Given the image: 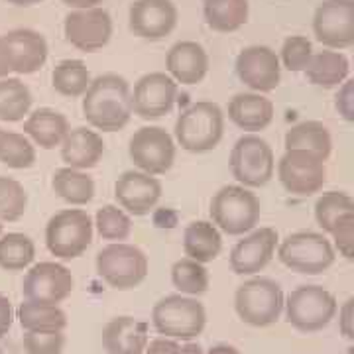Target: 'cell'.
Segmentation results:
<instances>
[{"mask_svg":"<svg viewBox=\"0 0 354 354\" xmlns=\"http://www.w3.org/2000/svg\"><path fill=\"white\" fill-rule=\"evenodd\" d=\"M223 250L221 230L211 221H193L183 232V252L185 258L195 262H213Z\"/></svg>","mask_w":354,"mask_h":354,"instance_id":"4316f807","label":"cell"},{"mask_svg":"<svg viewBox=\"0 0 354 354\" xmlns=\"http://www.w3.org/2000/svg\"><path fill=\"white\" fill-rule=\"evenodd\" d=\"M148 268V256L127 242H113L97 254V272L113 290H134L146 279Z\"/></svg>","mask_w":354,"mask_h":354,"instance_id":"9c48e42d","label":"cell"},{"mask_svg":"<svg viewBox=\"0 0 354 354\" xmlns=\"http://www.w3.org/2000/svg\"><path fill=\"white\" fill-rule=\"evenodd\" d=\"M32 106V93L18 77L0 79V120L18 122Z\"/></svg>","mask_w":354,"mask_h":354,"instance_id":"d6a6232c","label":"cell"},{"mask_svg":"<svg viewBox=\"0 0 354 354\" xmlns=\"http://www.w3.org/2000/svg\"><path fill=\"white\" fill-rule=\"evenodd\" d=\"M12 73V67H10V59H8V51L4 46V39L0 36V79L8 77Z\"/></svg>","mask_w":354,"mask_h":354,"instance_id":"c3c4849f","label":"cell"},{"mask_svg":"<svg viewBox=\"0 0 354 354\" xmlns=\"http://www.w3.org/2000/svg\"><path fill=\"white\" fill-rule=\"evenodd\" d=\"M114 197L122 211L134 216L150 215L162 199V183L144 171H124L114 183Z\"/></svg>","mask_w":354,"mask_h":354,"instance_id":"ffe728a7","label":"cell"},{"mask_svg":"<svg viewBox=\"0 0 354 354\" xmlns=\"http://www.w3.org/2000/svg\"><path fill=\"white\" fill-rule=\"evenodd\" d=\"M354 353V348H348V354H353Z\"/></svg>","mask_w":354,"mask_h":354,"instance_id":"db71d44e","label":"cell"},{"mask_svg":"<svg viewBox=\"0 0 354 354\" xmlns=\"http://www.w3.org/2000/svg\"><path fill=\"white\" fill-rule=\"evenodd\" d=\"M225 134V114L213 101L193 102L176 122L177 144L191 153L215 150Z\"/></svg>","mask_w":354,"mask_h":354,"instance_id":"7a4b0ae2","label":"cell"},{"mask_svg":"<svg viewBox=\"0 0 354 354\" xmlns=\"http://www.w3.org/2000/svg\"><path fill=\"white\" fill-rule=\"evenodd\" d=\"M64 346V330H26L24 351L28 354H62Z\"/></svg>","mask_w":354,"mask_h":354,"instance_id":"b9f144b4","label":"cell"},{"mask_svg":"<svg viewBox=\"0 0 354 354\" xmlns=\"http://www.w3.org/2000/svg\"><path fill=\"white\" fill-rule=\"evenodd\" d=\"M0 132H2V128H0Z\"/></svg>","mask_w":354,"mask_h":354,"instance_id":"9f6ffc18","label":"cell"},{"mask_svg":"<svg viewBox=\"0 0 354 354\" xmlns=\"http://www.w3.org/2000/svg\"><path fill=\"white\" fill-rule=\"evenodd\" d=\"M8 51V59L12 73L32 75L39 71L48 62V41L46 38L30 28H18L2 36Z\"/></svg>","mask_w":354,"mask_h":354,"instance_id":"44dd1931","label":"cell"},{"mask_svg":"<svg viewBox=\"0 0 354 354\" xmlns=\"http://www.w3.org/2000/svg\"><path fill=\"white\" fill-rule=\"evenodd\" d=\"M146 354H183L181 351V344L174 339H153L152 342H148V346H146Z\"/></svg>","mask_w":354,"mask_h":354,"instance_id":"bcb514c9","label":"cell"},{"mask_svg":"<svg viewBox=\"0 0 354 354\" xmlns=\"http://www.w3.org/2000/svg\"><path fill=\"white\" fill-rule=\"evenodd\" d=\"M22 130L26 136H30L38 144L39 148L53 150V148L62 146V142L71 128H69V120L65 118V114L55 109L44 106V109L34 111L26 118Z\"/></svg>","mask_w":354,"mask_h":354,"instance_id":"484cf974","label":"cell"},{"mask_svg":"<svg viewBox=\"0 0 354 354\" xmlns=\"http://www.w3.org/2000/svg\"><path fill=\"white\" fill-rule=\"evenodd\" d=\"M313 55V44L305 36H290L281 46V64L293 73L305 71Z\"/></svg>","mask_w":354,"mask_h":354,"instance_id":"60d3db41","label":"cell"},{"mask_svg":"<svg viewBox=\"0 0 354 354\" xmlns=\"http://www.w3.org/2000/svg\"><path fill=\"white\" fill-rule=\"evenodd\" d=\"M93 218L83 209H65L51 216L46 227V246L59 260H75L93 242Z\"/></svg>","mask_w":354,"mask_h":354,"instance_id":"ba28073f","label":"cell"},{"mask_svg":"<svg viewBox=\"0 0 354 354\" xmlns=\"http://www.w3.org/2000/svg\"><path fill=\"white\" fill-rule=\"evenodd\" d=\"M73 288L75 279L69 268L57 262H39L32 266L24 276L22 295L26 301L59 305L71 295Z\"/></svg>","mask_w":354,"mask_h":354,"instance_id":"4fadbf2b","label":"cell"},{"mask_svg":"<svg viewBox=\"0 0 354 354\" xmlns=\"http://www.w3.org/2000/svg\"><path fill=\"white\" fill-rule=\"evenodd\" d=\"M51 187L57 193V197H62L69 205H87L95 197V181L93 177L73 167H62L53 174L51 179Z\"/></svg>","mask_w":354,"mask_h":354,"instance_id":"4dcf8cb0","label":"cell"},{"mask_svg":"<svg viewBox=\"0 0 354 354\" xmlns=\"http://www.w3.org/2000/svg\"><path fill=\"white\" fill-rule=\"evenodd\" d=\"M278 258L291 272L304 276H319L335 264V248L321 232H293L278 246Z\"/></svg>","mask_w":354,"mask_h":354,"instance_id":"52a82bcc","label":"cell"},{"mask_svg":"<svg viewBox=\"0 0 354 354\" xmlns=\"http://www.w3.org/2000/svg\"><path fill=\"white\" fill-rule=\"evenodd\" d=\"M313 32L329 50H346L354 44V0H323L313 16Z\"/></svg>","mask_w":354,"mask_h":354,"instance_id":"5bb4252c","label":"cell"},{"mask_svg":"<svg viewBox=\"0 0 354 354\" xmlns=\"http://www.w3.org/2000/svg\"><path fill=\"white\" fill-rule=\"evenodd\" d=\"M36 258V246L22 232H8L0 236V268L6 272H22Z\"/></svg>","mask_w":354,"mask_h":354,"instance_id":"e575fe53","label":"cell"},{"mask_svg":"<svg viewBox=\"0 0 354 354\" xmlns=\"http://www.w3.org/2000/svg\"><path fill=\"white\" fill-rule=\"evenodd\" d=\"M18 321L24 330H64L67 315L59 305L24 301L18 307Z\"/></svg>","mask_w":354,"mask_h":354,"instance_id":"836d02e7","label":"cell"},{"mask_svg":"<svg viewBox=\"0 0 354 354\" xmlns=\"http://www.w3.org/2000/svg\"><path fill=\"white\" fill-rule=\"evenodd\" d=\"M97 232L101 234V239L113 242L127 241L132 232V221L128 216L127 211L118 209L116 205H104L97 211L95 223Z\"/></svg>","mask_w":354,"mask_h":354,"instance_id":"f35d334b","label":"cell"},{"mask_svg":"<svg viewBox=\"0 0 354 354\" xmlns=\"http://www.w3.org/2000/svg\"><path fill=\"white\" fill-rule=\"evenodd\" d=\"M165 67L176 83L199 85L209 71V55L197 41H177L167 51Z\"/></svg>","mask_w":354,"mask_h":354,"instance_id":"7402d4cb","label":"cell"},{"mask_svg":"<svg viewBox=\"0 0 354 354\" xmlns=\"http://www.w3.org/2000/svg\"><path fill=\"white\" fill-rule=\"evenodd\" d=\"M62 2L73 10H85V8H95L97 4H101L102 0H62Z\"/></svg>","mask_w":354,"mask_h":354,"instance_id":"681fc988","label":"cell"},{"mask_svg":"<svg viewBox=\"0 0 354 354\" xmlns=\"http://www.w3.org/2000/svg\"><path fill=\"white\" fill-rule=\"evenodd\" d=\"M203 12L211 30L230 34L248 22L250 4L248 0H205Z\"/></svg>","mask_w":354,"mask_h":354,"instance_id":"f546056e","label":"cell"},{"mask_svg":"<svg viewBox=\"0 0 354 354\" xmlns=\"http://www.w3.org/2000/svg\"><path fill=\"white\" fill-rule=\"evenodd\" d=\"M304 73L317 87L335 88L348 79L351 64L341 51L325 50L311 55V62L307 64Z\"/></svg>","mask_w":354,"mask_h":354,"instance_id":"83f0119b","label":"cell"},{"mask_svg":"<svg viewBox=\"0 0 354 354\" xmlns=\"http://www.w3.org/2000/svg\"><path fill=\"white\" fill-rule=\"evenodd\" d=\"M339 329H341L342 337L353 341L354 339V299L348 297L342 307L339 309Z\"/></svg>","mask_w":354,"mask_h":354,"instance_id":"f6af8a7d","label":"cell"},{"mask_svg":"<svg viewBox=\"0 0 354 354\" xmlns=\"http://www.w3.org/2000/svg\"><path fill=\"white\" fill-rule=\"evenodd\" d=\"M335 106L344 120L353 122L354 120V81L346 79L339 88L337 97H335Z\"/></svg>","mask_w":354,"mask_h":354,"instance_id":"ee69618b","label":"cell"},{"mask_svg":"<svg viewBox=\"0 0 354 354\" xmlns=\"http://www.w3.org/2000/svg\"><path fill=\"white\" fill-rule=\"evenodd\" d=\"M152 323L160 335L174 341H193L205 329L207 311L197 299L183 293L165 295L153 305Z\"/></svg>","mask_w":354,"mask_h":354,"instance_id":"277c9868","label":"cell"},{"mask_svg":"<svg viewBox=\"0 0 354 354\" xmlns=\"http://www.w3.org/2000/svg\"><path fill=\"white\" fill-rule=\"evenodd\" d=\"M278 179L283 189L297 195L309 197L323 189L327 181L325 160L305 150H286L278 162Z\"/></svg>","mask_w":354,"mask_h":354,"instance_id":"7c38bea8","label":"cell"},{"mask_svg":"<svg viewBox=\"0 0 354 354\" xmlns=\"http://www.w3.org/2000/svg\"><path fill=\"white\" fill-rule=\"evenodd\" d=\"M276 158L272 146L258 134H244L230 152V171L242 187H264L272 181Z\"/></svg>","mask_w":354,"mask_h":354,"instance_id":"30bf717a","label":"cell"},{"mask_svg":"<svg viewBox=\"0 0 354 354\" xmlns=\"http://www.w3.org/2000/svg\"><path fill=\"white\" fill-rule=\"evenodd\" d=\"M278 230L272 227L254 228L230 250V270L236 276H254L272 262L278 248Z\"/></svg>","mask_w":354,"mask_h":354,"instance_id":"ac0fdd59","label":"cell"},{"mask_svg":"<svg viewBox=\"0 0 354 354\" xmlns=\"http://www.w3.org/2000/svg\"><path fill=\"white\" fill-rule=\"evenodd\" d=\"M91 81L93 79H91L87 65L81 59H64L53 67V73H51L53 88L69 99L83 97Z\"/></svg>","mask_w":354,"mask_h":354,"instance_id":"1f68e13d","label":"cell"},{"mask_svg":"<svg viewBox=\"0 0 354 354\" xmlns=\"http://www.w3.org/2000/svg\"><path fill=\"white\" fill-rule=\"evenodd\" d=\"M28 209V193L20 181L0 176V221L14 223L22 218Z\"/></svg>","mask_w":354,"mask_h":354,"instance_id":"ab89813d","label":"cell"},{"mask_svg":"<svg viewBox=\"0 0 354 354\" xmlns=\"http://www.w3.org/2000/svg\"><path fill=\"white\" fill-rule=\"evenodd\" d=\"M0 354H2V351H0Z\"/></svg>","mask_w":354,"mask_h":354,"instance_id":"6f0895ef","label":"cell"},{"mask_svg":"<svg viewBox=\"0 0 354 354\" xmlns=\"http://www.w3.org/2000/svg\"><path fill=\"white\" fill-rule=\"evenodd\" d=\"M0 234H2V221H0Z\"/></svg>","mask_w":354,"mask_h":354,"instance_id":"11a10c76","label":"cell"},{"mask_svg":"<svg viewBox=\"0 0 354 354\" xmlns=\"http://www.w3.org/2000/svg\"><path fill=\"white\" fill-rule=\"evenodd\" d=\"M0 162L12 169H28L36 164V148L26 134L0 132Z\"/></svg>","mask_w":354,"mask_h":354,"instance_id":"d590c367","label":"cell"},{"mask_svg":"<svg viewBox=\"0 0 354 354\" xmlns=\"http://www.w3.org/2000/svg\"><path fill=\"white\" fill-rule=\"evenodd\" d=\"M6 2H10L14 6H34V4H39L41 0H6Z\"/></svg>","mask_w":354,"mask_h":354,"instance_id":"f5cc1de1","label":"cell"},{"mask_svg":"<svg viewBox=\"0 0 354 354\" xmlns=\"http://www.w3.org/2000/svg\"><path fill=\"white\" fill-rule=\"evenodd\" d=\"M14 321V311H12V304L6 295L0 293V339L10 330Z\"/></svg>","mask_w":354,"mask_h":354,"instance_id":"7dc6e473","label":"cell"},{"mask_svg":"<svg viewBox=\"0 0 354 354\" xmlns=\"http://www.w3.org/2000/svg\"><path fill=\"white\" fill-rule=\"evenodd\" d=\"M205 354H241V351L230 344H216V346H211Z\"/></svg>","mask_w":354,"mask_h":354,"instance_id":"f907efd6","label":"cell"},{"mask_svg":"<svg viewBox=\"0 0 354 354\" xmlns=\"http://www.w3.org/2000/svg\"><path fill=\"white\" fill-rule=\"evenodd\" d=\"M177 6L174 0H134L130 6V30L134 36L158 41L169 36L177 26Z\"/></svg>","mask_w":354,"mask_h":354,"instance_id":"d6986e66","label":"cell"},{"mask_svg":"<svg viewBox=\"0 0 354 354\" xmlns=\"http://www.w3.org/2000/svg\"><path fill=\"white\" fill-rule=\"evenodd\" d=\"M102 346L109 354H142L148 346V325L134 317H114L102 329Z\"/></svg>","mask_w":354,"mask_h":354,"instance_id":"603a6c76","label":"cell"},{"mask_svg":"<svg viewBox=\"0 0 354 354\" xmlns=\"http://www.w3.org/2000/svg\"><path fill=\"white\" fill-rule=\"evenodd\" d=\"M181 351L183 354H203V348L197 344V342L187 341L185 344H181Z\"/></svg>","mask_w":354,"mask_h":354,"instance_id":"816d5d0a","label":"cell"},{"mask_svg":"<svg viewBox=\"0 0 354 354\" xmlns=\"http://www.w3.org/2000/svg\"><path fill=\"white\" fill-rule=\"evenodd\" d=\"M286 150H305L327 162L333 150L329 128L317 120H304L291 127L286 134Z\"/></svg>","mask_w":354,"mask_h":354,"instance_id":"f1b7e54d","label":"cell"},{"mask_svg":"<svg viewBox=\"0 0 354 354\" xmlns=\"http://www.w3.org/2000/svg\"><path fill=\"white\" fill-rule=\"evenodd\" d=\"M211 223L228 236H242L260 223V199L248 187L225 185L211 199Z\"/></svg>","mask_w":354,"mask_h":354,"instance_id":"3957f363","label":"cell"},{"mask_svg":"<svg viewBox=\"0 0 354 354\" xmlns=\"http://www.w3.org/2000/svg\"><path fill=\"white\" fill-rule=\"evenodd\" d=\"M65 39L79 51L93 53L102 50L113 36V18L104 8L71 10L64 22Z\"/></svg>","mask_w":354,"mask_h":354,"instance_id":"2e32d148","label":"cell"},{"mask_svg":"<svg viewBox=\"0 0 354 354\" xmlns=\"http://www.w3.org/2000/svg\"><path fill=\"white\" fill-rule=\"evenodd\" d=\"M128 153L140 171L164 176L176 162V142L165 128L144 127L132 134Z\"/></svg>","mask_w":354,"mask_h":354,"instance_id":"8fae6325","label":"cell"},{"mask_svg":"<svg viewBox=\"0 0 354 354\" xmlns=\"http://www.w3.org/2000/svg\"><path fill=\"white\" fill-rule=\"evenodd\" d=\"M236 75L254 93H272L281 81V65L276 51L268 46H248L236 57Z\"/></svg>","mask_w":354,"mask_h":354,"instance_id":"e0dca14e","label":"cell"},{"mask_svg":"<svg viewBox=\"0 0 354 354\" xmlns=\"http://www.w3.org/2000/svg\"><path fill=\"white\" fill-rule=\"evenodd\" d=\"M171 283L185 295H201L209 290V272L201 262L181 258L171 266Z\"/></svg>","mask_w":354,"mask_h":354,"instance_id":"8d00e7d4","label":"cell"},{"mask_svg":"<svg viewBox=\"0 0 354 354\" xmlns=\"http://www.w3.org/2000/svg\"><path fill=\"white\" fill-rule=\"evenodd\" d=\"M348 213H354V201L342 191H327L315 203V221L325 232H330L335 223Z\"/></svg>","mask_w":354,"mask_h":354,"instance_id":"74e56055","label":"cell"},{"mask_svg":"<svg viewBox=\"0 0 354 354\" xmlns=\"http://www.w3.org/2000/svg\"><path fill=\"white\" fill-rule=\"evenodd\" d=\"M335 241V246L341 256H344L346 260H353L354 258V213H348L342 218H339L335 223V227L330 228L329 232Z\"/></svg>","mask_w":354,"mask_h":354,"instance_id":"7bdbcfd3","label":"cell"},{"mask_svg":"<svg viewBox=\"0 0 354 354\" xmlns=\"http://www.w3.org/2000/svg\"><path fill=\"white\" fill-rule=\"evenodd\" d=\"M62 160L73 169H91L101 162L104 153V142L101 134L87 127H77L67 132L62 142Z\"/></svg>","mask_w":354,"mask_h":354,"instance_id":"cb8c5ba5","label":"cell"},{"mask_svg":"<svg viewBox=\"0 0 354 354\" xmlns=\"http://www.w3.org/2000/svg\"><path fill=\"white\" fill-rule=\"evenodd\" d=\"M228 118L246 132H260L274 120V102L260 93H239L228 102Z\"/></svg>","mask_w":354,"mask_h":354,"instance_id":"d4e9b609","label":"cell"},{"mask_svg":"<svg viewBox=\"0 0 354 354\" xmlns=\"http://www.w3.org/2000/svg\"><path fill=\"white\" fill-rule=\"evenodd\" d=\"M286 319L299 333L323 330L337 315V299L323 286H299L283 299Z\"/></svg>","mask_w":354,"mask_h":354,"instance_id":"8992f818","label":"cell"},{"mask_svg":"<svg viewBox=\"0 0 354 354\" xmlns=\"http://www.w3.org/2000/svg\"><path fill=\"white\" fill-rule=\"evenodd\" d=\"M177 83L162 71L142 75L130 91L132 114H138L144 120H153L169 114L176 106Z\"/></svg>","mask_w":354,"mask_h":354,"instance_id":"9a60e30c","label":"cell"},{"mask_svg":"<svg viewBox=\"0 0 354 354\" xmlns=\"http://www.w3.org/2000/svg\"><path fill=\"white\" fill-rule=\"evenodd\" d=\"M283 291L270 278H250L234 293V309L242 323L250 327H270L283 311Z\"/></svg>","mask_w":354,"mask_h":354,"instance_id":"5b68a950","label":"cell"},{"mask_svg":"<svg viewBox=\"0 0 354 354\" xmlns=\"http://www.w3.org/2000/svg\"><path fill=\"white\" fill-rule=\"evenodd\" d=\"M130 83L118 73H104L91 81L83 95V116L102 132H118L132 118Z\"/></svg>","mask_w":354,"mask_h":354,"instance_id":"6da1fadb","label":"cell"}]
</instances>
